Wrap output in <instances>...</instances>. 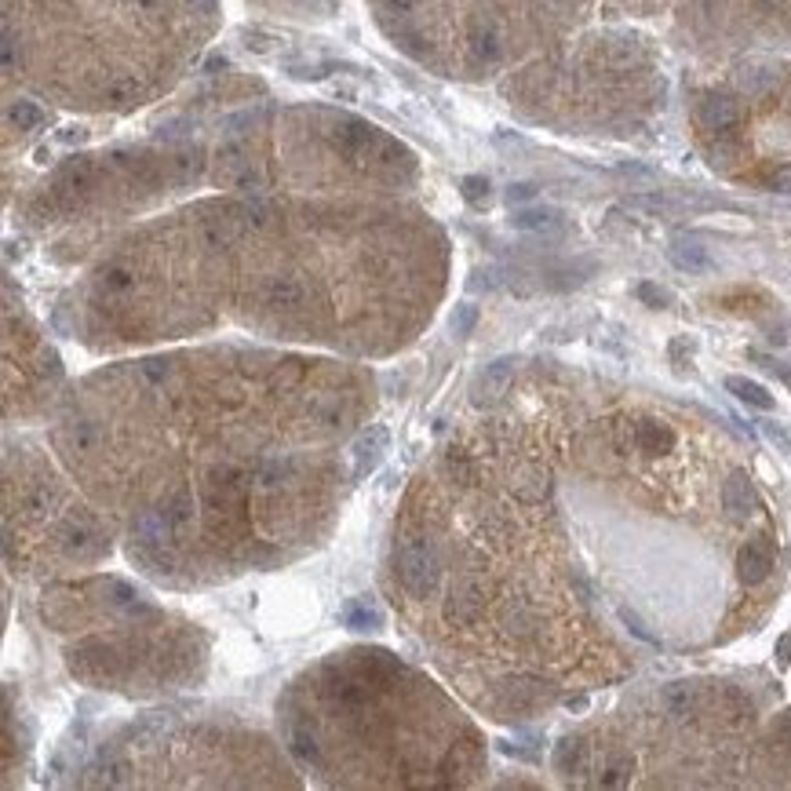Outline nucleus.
Instances as JSON below:
<instances>
[{
	"instance_id": "15",
	"label": "nucleus",
	"mask_w": 791,
	"mask_h": 791,
	"mask_svg": "<svg viewBox=\"0 0 791 791\" xmlns=\"http://www.w3.org/2000/svg\"><path fill=\"white\" fill-rule=\"evenodd\" d=\"M511 223L518 230H555L558 212H551V208H529V212H514Z\"/></svg>"
},
{
	"instance_id": "20",
	"label": "nucleus",
	"mask_w": 791,
	"mask_h": 791,
	"mask_svg": "<svg viewBox=\"0 0 791 791\" xmlns=\"http://www.w3.org/2000/svg\"><path fill=\"white\" fill-rule=\"evenodd\" d=\"M270 299L281 303V307H292V303H299V285H292V281H278V285L270 288Z\"/></svg>"
},
{
	"instance_id": "16",
	"label": "nucleus",
	"mask_w": 791,
	"mask_h": 791,
	"mask_svg": "<svg viewBox=\"0 0 791 791\" xmlns=\"http://www.w3.org/2000/svg\"><path fill=\"white\" fill-rule=\"evenodd\" d=\"M627 773H631V759H624V755H613V759L602 766V784H613V788H620V784H627Z\"/></svg>"
},
{
	"instance_id": "11",
	"label": "nucleus",
	"mask_w": 791,
	"mask_h": 791,
	"mask_svg": "<svg viewBox=\"0 0 791 791\" xmlns=\"http://www.w3.org/2000/svg\"><path fill=\"white\" fill-rule=\"evenodd\" d=\"M343 624L354 627V631H365V627H380V609L372 606L369 598H354L343 609Z\"/></svg>"
},
{
	"instance_id": "12",
	"label": "nucleus",
	"mask_w": 791,
	"mask_h": 791,
	"mask_svg": "<svg viewBox=\"0 0 791 791\" xmlns=\"http://www.w3.org/2000/svg\"><path fill=\"white\" fill-rule=\"evenodd\" d=\"M584 759H587V748H584V740H576V737H565L562 744L555 748V766L562 773H580L584 770Z\"/></svg>"
},
{
	"instance_id": "9",
	"label": "nucleus",
	"mask_w": 791,
	"mask_h": 791,
	"mask_svg": "<svg viewBox=\"0 0 791 791\" xmlns=\"http://www.w3.org/2000/svg\"><path fill=\"white\" fill-rule=\"evenodd\" d=\"M511 489H514V493H518V496H522V500L536 504V500H544V496H547L551 482H547V474L540 471V467H522V471L514 474Z\"/></svg>"
},
{
	"instance_id": "13",
	"label": "nucleus",
	"mask_w": 791,
	"mask_h": 791,
	"mask_svg": "<svg viewBox=\"0 0 791 791\" xmlns=\"http://www.w3.org/2000/svg\"><path fill=\"white\" fill-rule=\"evenodd\" d=\"M383 442H387V434H383V427H372V442H369V434L361 438V442H358V474L372 471V467L380 463V449H383Z\"/></svg>"
},
{
	"instance_id": "6",
	"label": "nucleus",
	"mask_w": 791,
	"mask_h": 791,
	"mask_svg": "<svg viewBox=\"0 0 791 791\" xmlns=\"http://www.w3.org/2000/svg\"><path fill=\"white\" fill-rule=\"evenodd\" d=\"M668 256L678 270H689V274H704V270H711L708 248L700 245L697 237H675V241L668 245Z\"/></svg>"
},
{
	"instance_id": "23",
	"label": "nucleus",
	"mask_w": 791,
	"mask_h": 791,
	"mask_svg": "<svg viewBox=\"0 0 791 791\" xmlns=\"http://www.w3.org/2000/svg\"><path fill=\"white\" fill-rule=\"evenodd\" d=\"M773 186L777 190H791V168H781V172L773 175Z\"/></svg>"
},
{
	"instance_id": "14",
	"label": "nucleus",
	"mask_w": 791,
	"mask_h": 791,
	"mask_svg": "<svg viewBox=\"0 0 791 791\" xmlns=\"http://www.w3.org/2000/svg\"><path fill=\"white\" fill-rule=\"evenodd\" d=\"M664 704H668V711L675 719H686L689 711H693V704H697V693L686 682H675V686L664 689Z\"/></svg>"
},
{
	"instance_id": "5",
	"label": "nucleus",
	"mask_w": 791,
	"mask_h": 791,
	"mask_svg": "<svg viewBox=\"0 0 791 791\" xmlns=\"http://www.w3.org/2000/svg\"><path fill=\"white\" fill-rule=\"evenodd\" d=\"M697 121L704 132H730L737 124V103L730 95H708L697 110Z\"/></svg>"
},
{
	"instance_id": "24",
	"label": "nucleus",
	"mask_w": 791,
	"mask_h": 791,
	"mask_svg": "<svg viewBox=\"0 0 791 791\" xmlns=\"http://www.w3.org/2000/svg\"><path fill=\"white\" fill-rule=\"evenodd\" d=\"M781 730H784V737H788V744H791V711H788V719L781 722Z\"/></svg>"
},
{
	"instance_id": "7",
	"label": "nucleus",
	"mask_w": 791,
	"mask_h": 791,
	"mask_svg": "<svg viewBox=\"0 0 791 791\" xmlns=\"http://www.w3.org/2000/svg\"><path fill=\"white\" fill-rule=\"evenodd\" d=\"M511 376H514V358L493 361V365L482 372V380L474 383V401H478V405H485V401H496L500 394L507 391Z\"/></svg>"
},
{
	"instance_id": "3",
	"label": "nucleus",
	"mask_w": 791,
	"mask_h": 791,
	"mask_svg": "<svg viewBox=\"0 0 791 791\" xmlns=\"http://www.w3.org/2000/svg\"><path fill=\"white\" fill-rule=\"evenodd\" d=\"M773 569V544L766 540V536H759V540H748V544L740 547L737 555V573L744 584H762L766 576H770Z\"/></svg>"
},
{
	"instance_id": "10",
	"label": "nucleus",
	"mask_w": 791,
	"mask_h": 791,
	"mask_svg": "<svg viewBox=\"0 0 791 791\" xmlns=\"http://www.w3.org/2000/svg\"><path fill=\"white\" fill-rule=\"evenodd\" d=\"M631 442H635V449H642V452H664L671 442H675V438H671L668 427H660V423L646 420V423H635Z\"/></svg>"
},
{
	"instance_id": "17",
	"label": "nucleus",
	"mask_w": 791,
	"mask_h": 791,
	"mask_svg": "<svg viewBox=\"0 0 791 791\" xmlns=\"http://www.w3.org/2000/svg\"><path fill=\"white\" fill-rule=\"evenodd\" d=\"M748 358H751V361H759L762 369L773 372V376H777V380H781L784 387H788V391H791V365H784V361L770 358V354H762V350H748Z\"/></svg>"
},
{
	"instance_id": "18",
	"label": "nucleus",
	"mask_w": 791,
	"mask_h": 791,
	"mask_svg": "<svg viewBox=\"0 0 791 791\" xmlns=\"http://www.w3.org/2000/svg\"><path fill=\"white\" fill-rule=\"evenodd\" d=\"M474 321H478V307L474 303H460V307L452 310V332L456 336H471Z\"/></svg>"
},
{
	"instance_id": "19",
	"label": "nucleus",
	"mask_w": 791,
	"mask_h": 791,
	"mask_svg": "<svg viewBox=\"0 0 791 791\" xmlns=\"http://www.w3.org/2000/svg\"><path fill=\"white\" fill-rule=\"evenodd\" d=\"M638 299H642V303H649V307H668L671 292H668V288L653 285V281H642V285H638Z\"/></svg>"
},
{
	"instance_id": "4",
	"label": "nucleus",
	"mask_w": 791,
	"mask_h": 791,
	"mask_svg": "<svg viewBox=\"0 0 791 791\" xmlns=\"http://www.w3.org/2000/svg\"><path fill=\"white\" fill-rule=\"evenodd\" d=\"M722 507H726V514H730L733 522L751 518V511H755V485H751V478L744 471L730 474V482L722 489Z\"/></svg>"
},
{
	"instance_id": "21",
	"label": "nucleus",
	"mask_w": 791,
	"mask_h": 791,
	"mask_svg": "<svg viewBox=\"0 0 791 791\" xmlns=\"http://www.w3.org/2000/svg\"><path fill=\"white\" fill-rule=\"evenodd\" d=\"M485 194H489V183H485V179H478V175L463 179V197H467V201H474V205H478Z\"/></svg>"
},
{
	"instance_id": "8",
	"label": "nucleus",
	"mask_w": 791,
	"mask_h": 791,
	"mask_svg": "<svg viewBox=\"0 0 791 791\" xmlns=\"http://www.w3.org/2000/svg\"><path fill=\"white\" fill-rule=\"evenodd\" d=\"M726 391L737 394V398L744 401V405H751V409H762V412L777 409V401H773V394L766 391L762 383L744 380V376H726Z\"/></svg>"
},
{
	"instance_id": "2",
	"label": "nucleus",
	"mask_w": 791,
	"mask_h": 791,
	"mask_svg": "<svg viewBox=\"0 0 791 791\" xmlns=\"http://www.w3.org/2000/svg\"><path fill=\"white\" fill-rule=\"evenodd\" d=\"M482 606H485V591L478 587V580L474 576H460L452 584L449 598H445V617L456 620V624H471V620H478Z\"/></svg>"
},
{
	"instance_id": "22",
	"label": "nucleus",
	"mask_w": 791,
	"mask_h": 791,
	"mask_svg": "<svg viewBox=\"0 0 791 791\" xmlns=\"http://www.w3.org/2000/svg\"><path fill=\"white\" fill-rule=\"evenodd\" d=\"M529 197H536V186H529V183H518V186H511V190H507V201H511V205H518V201H529Z\"/></svg>"
},
{
	"instance_id": "1",
	"label": "nucleus",
	"mask_w": 791,
	"mask_h": 791,
	"mask_svg": "<svg viewBox=\"0 0 791 791\" xmlns=\"http://www.w3.org/2000/svg\"><path fill=\"white\" fill-rule=\"evenodd\" d=\"M398 580L412 598H431L442 580V555L427 536H405L398 544Z\"/></svg>"
}]
</instances>
